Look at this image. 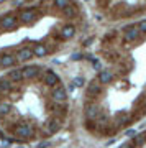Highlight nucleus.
Here are the masks:
<instances>
[{"mask_svg": "<svg viewBox=\"0 0 146 148\" xmlns=\"http://www.w3.org/2000/svg\"><path fill=\"white\" fill-rule=\"evenodd\" d=\"M138 30H140V32H146V21H141L140 27H138Z\"/></svg>", "mask_w": 146, "mask_h": 148, "instance_id": "4be33fe9", "label": "nucleus"}, {"mask_svg": "<svg viewBox=\"0 0 146 148\" xmlns=\"http://www.w3.org/2000/svg\"><path fill=\"white\" fill-rule=\"evenodd\" d=\"M13 63H15V56H12V54H3L0 58V66H3V68H10V66H13Z\"/></svg>", "mask_w": 146, "mask_h": 148, "instance_id": "0eeeda50", "label": "nucleus"}, {"mask_svg": "<svg viewBox=\"0 0 146 148\" xmlns=\"http://www.w3.org/2000/svg\"><path fill=\"white\" fill-rule=\"evenodd\" d=\"M31 127L28 125V123H20L18 127L15 128V135L16 137H20V138H28V137H31Z\"/></svg>", "mask_w": 146, "mask_h": 148, "instance_id": "f257e3e1", "label": "nucleus"}, {"mask_svg": "<svg viewBox=\"0 0 146 148\" xmlns=\"http://www.w3.org/2000/svg\"><path fill=\"white\" fill-rule=\"evenodd\" d=\"M0 90L2 92H5V94H8L12 90V84L8 79H0Z\"/></svg>", "mask_w": 146, "mask_h": 148, "instance_id": "ddd939ff", "label": "nucleus"}, {"mask_svg": "<svg viewBox=\"0 0 146 148\" xmlns=\"http://www.w3.org/2000/svg\"><path fill=\"white\" fill-rule=\"evenodd\" d=\"M120 148H131V145H130V143H125V145H121Z\"/></svg>", "mask_w": 146, "mask_h": 148, "instance_id": "b1692460", "label": "nucleus"}, {"mask_svg": "<svg viewBox=\"0 0 146 148\" xmlns=\"http://www.w3.org/2000/svg\"><path fill=\"white\" fill-rule=\"evenodd\" d=\"M85 109H87V110H85V115H87V119H97V117H99V109H97L95 106L89 104Z\"/></svg>", "mask_w": 146, "mask_h": 148, "instance_id": "1a4fd4ad", "label": "nucleus"}, {"mask_svg": "<svg viewBox=\"0 0 146 148\" xmlns=\"http://www.w3.org/2000/svg\"><path fill=\"white\" fill-rule=\"evenodd\" d=\"M38 73H40V68H38V66H26V68L21 69L23 79H33V77L38 76Z\"/></svg>", "mask_w": 146, "mask_h": 148, "instance_id": "f03ea898", "label": "nucleus"}, {"mask_svg": "<svg viewBox=\"0 0 146 148\" xmlns=\"http://www.w3.org/2000/svg\"><path fill=\"white\" fill-rule=\"evenodd\" d=\"M138 36H140V30L138 28H126V32H125L126 41H135Z\"/></svg>", "mask_w": 146, "mask_h": 148, "instance_id": "423d86ee", "label": "nucleus"}, {"mask_svg": "<svg viewBox=\"0 0 146 148\" xmlns=\"http://www.w3.org/2000/svg\"><path fill=\"white\" fill-rule=\"evenodd\" d=\"M54 5L57 8H66L69 5V0H54Z\"/></svg>", "mask_w": 146, "mask_h": 148, "instance_id": "6ab92c4d", "label": "nucleus"}, {"mask_svg": "<svg viewBox=\"0 0 146 148\" xmlns=\"http://www.w3.org/2000/svg\"><path fill=\"white\" fill-rule=\"evenodd\" d=\"M10 79L15 81V82H18V81L23 79V76H21V69H13V71H10Z\"/></svg>", "mask_w": 146, "mask_h": 148, "instance_id": "2eb2a0df", "label": "nucleus"}, {"mask_svg": "<svg viewBox=\"0 0 146 148\" xmlns=\"http://www.w3.org/2000/svg\"><path fill=\"white\" fill-rule=\"evenodd\" d=\"M112 77H113V76H112V73H110V71H102V73H100V76H99V79H100V82H102V84L110 82V81H112Z\"/></svg>", "mask_w": 146, "mask_h": 148, "instance_id": "f8f14e48", "label": "nucleus"}, {"mask_svg": "<svg viewBox=\"0 0 146 148\" xmlns=\"http://www.w3.org/2000/svg\"><path fill=\"white\" fill-rule=\"evenodd\" d=\"M33 18H35V13H33V12H30V10H26V12H23V13H21V20L25 21V23L31 21Z\"/></svg>", "mask_w": 146, "mask_h": 148, "instance_id": "f3484780", "label": "nucleus"}, {"mask_svg": "<svg viewBox=\"0 0 146 148\" xmlns=\"http://www.w3.org/2000/svg\"><path fill=\"white\" fill-rule=\"evenodd\" d=\"M63 10H64V13H66V15H71V16L76 15V8H72L71 5H68L66 8H63Z\"/></svg>", "mask_w": 146, "mask_h": 148, "instance_id": "aec40b11", "label": "nucleus"}, {"mask_svg": "<svg viewBox=\"0 0 146 148\" xmlns=\"http://www.w3.org/2000/svg\"><path fill=\"white\" fill-rule=\"evenodd\" d=\"M12 109V106L8 104V102H0V115H5V114H8Z\"/></svg>", "mask_w": 146, "mask_h": 148, "instance_id": "a211bd4d", "label": "nucleus"}, {"mask_svg": "<svg viewBox=\"0 0 146 148\" xmlns=\"http://www.w3.org/2000/svg\"><path fill=\"white\" fill-rule=\"evenodd\" d=\"M57 82H59L57 74H54L53 71H46V73H44V84H48V86H56Z\"/></svg>", "mask_w": 146, "mask_h": 148, "instance_id": "20e7f679", "label": "nucleus"}, {"mask_svg": "<svg viewBox=\"0 0 146 148\" xmlns=\"http://www.w3.org/2000/svg\"><path fill=\"white\" fill-rule=\"evenodd\" d=\"M18 148H23V147H18Z\"/></svg>", "mask_w": 146, "mask_h": 148, "instance_id": "393cba45", "label": "nucleus"}, {"mask_svg": "<svg viewBox=\"0 0 146 148\" xmlns=\"http://www.w3.org/2000/svg\"><path fill=\"white\" fill-rule=\"evenodd\" d=\"M16 23V18L15 16H5V18H2V28H5V30H8V28H13Z\"/></svg>", "mask_w": 146, "mask_h": 148, "instance_id": "6e6552de", "label": "nucleus"}, {"mask_svg": "<svg viewBox=\"0 0 146 148\" xmlns=\"http://www.w3.org/2000/svg\"><path fill=\"white\" fill-rule=\"evenodd\" d=\"M46 53H48V49H46V46H43V45H36L35 49H33V54H36V56H44Z\"/></svg>", "mask_w": 146, "mask_h": 148, "instance_id": "dca6fc26", "label": "nucleus"}, {"mask_svg": "<svg viewBox=\"0 0 146 148\" xmlns=\"http://www.w3.org/2000/svg\"><path fill=\"white\" fill-rule=\"evenodd\" d=\"M143 142H145V137H143V135H140V137L136 138V145H141Z\"/></svg>", "mask_w": 146, "mask_h": 148, "instance_id": "5701e85b", "label": "nucleus"}, {"mask_svg": "<svg viewBox=\"0 0 146 148\" xmlns=\"http://www.w3.org/2000/svg\"><path fill=\"white\" fill-rule=\"evenodd\" d=\"M82 84H84L82 77H76V79H74V86H77V87H79V86H82Z\"/></svg>", "mask_w": 146, "mask_h": 148, "instance_id": "412c9836", "label": "nucleus"}, {"mask_svg": "<svg viewBox=\"0 0 146 148\" xmlns=\"http://www.w3.org/2000/svg\"><path fill=\"white\" fill-rule=\"evenodd\" d=\"M53 97H54V101H57V102L66 101V97H68V94H66V89H64V87H61V86L54 87V90H53Z\"/></svg>", "mask_w": 146, "mask_h": 148, "instance_id": "7ed1b4c3", "label": "nucleus"}, {"mask_svg": "<svg viewBox=\"0 0 146 148\" xmlns=\"http://www.w3.org/2000/svg\"><path fill=\"white\" fill-rule=\"evenodd\" d=\"M102 92V87L99 84H95V82H90L89 84V89H87V94L89 95H97Z\"/></svg>", "mask_w": 146, "mask_h": 148, "instance_id": "9b49d317", "label": "nucleus"}, {"mask_svg": "<svg viewBox=\"0 0 146 148\" xmlns=\"http://www.w3.org/2000/svg\"><path fill=\"white\" fill-rule=\"evenodd\" d=\"M74 33H76V30H74L72 25H66V27L61 30V36L63 38H72Z\"/></svg>", "mask_w": 146, "mask_h": 148, "instance_id": "9d476101", "label": "nucleus"}, {"mask_svg": "<svg viewBox=\"0 0 146 148\" xmlns=\"http://www.w3.org/2000/svg\"><path fill=\"white\" fill-rule=\"evenodd\" d=\"M31 56H33V49H30V48H21L20 51L16 53L15 58L18 61H26V59H30Z\"/></svg>", "mask_w": 146, "mask_h": 148, "instance_id": "39448f33", "label": "nucleus"}, {"mask_svg": "<svg viewBox=\"0 0 146 148\" xmlns=\"http://www.w3.org/2000/svg\"><path fill=\"white\" fill-rule=\"evenodd\" d=\"M46 130L49 133H54V132H57V130H59V123H57L56 120H49L46 123Z\"/></svg>", "mask_w": 146, "mask_h": 148, "instance_id": "4468645a", "label": "nucleus"}]
</instances>
